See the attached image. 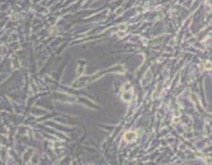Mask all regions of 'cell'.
<instances>
[{"instance_id":"cell-1","label":"cell","mask_w":212,"mask_h":165,"mask_svg":"<svg viewBox=\"0 0 212 165\" xmlns=\"http://www.w3.org/2000/svg\"><path fill=\"white\" fill-rule=\"evenodd\" d=\"M137 135L134 132H127L125 134V140L127 142H133L136 139Z\"/></svg>"}]
</instances>
